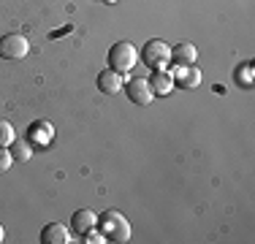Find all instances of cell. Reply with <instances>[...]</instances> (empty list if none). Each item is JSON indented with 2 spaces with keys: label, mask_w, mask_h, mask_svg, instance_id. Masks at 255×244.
<instances>
[{
  "label": "cell",
  "mask_w": 255,
  "mask_h": 244,
  "mask_svg": "<svg viewBox=\"0 0 255 244\" xmlns=\"http://www.w3.org/2000/svg\"><path fill=\"white\" fill-rule=\"evenodd\" d=\"M52 138H54V127H52V122L38 120V122H33V125H30V141H33V144L44 146V144H49Z\"/></svg>",
  "instance_id": "obj_10"
},
{
  "label": "cell",
  "mask_w": 255,
  "mask_h": 244,
  "mask_svg": "<svg viewBox=\"0 0 255 244\" xmlns=\"http://www.w3.org/2000/svg\"><path fill=\"white\" fill-rule=\"evenodd\" d=\"M123 87H125L123 73H117V71H112V68H103L98 73V90H101V93L114 95V93H120Z\"/></svg>",
  "instance_id": "obj_7"
},
{
  "label": "cell",
  "mask_w": 255,
  "mask_h": 244,
  "mask_svg": "<svg viewBox=\"0 0 255 244\" xmlns=\"http://www.w3.org/2000/svg\"><path fill=\"white\" fill-rule=\"evenodd\" d=\"M125 93L128 98H130V103H136V106H149L152 103V84L147 82V79H141V76H136V79H130V82L125 84Z\"/></svg>",
  "instance_id": "obj_5"
},
{
  "label": "cell",
  "mask_w": 255,
  "mask_h": 244,
  "mask_svg": "<svg viewBox=\"0 0 255 244\" xmlns=\"http://www.w3.org/2000/svg\"><path fill=\"white\" fill-rule=\"evenodd\" d=\"M84 242H87V244H103V242H106V236L95 234V231H87V234H84Z\"/></svg>",
  "instance_id": "obj_17"
},
{
  "label": "cell",
  "mask_w": 255,
  "mask_h": 244,
  "mask_svg": "<svg viewBox=\"0 0 255 244\" xmlns=\"http://www.w3.org/2000/svg\"><path fill=\"white\" fill-rule=\"evenodd\" d=\"M141 60L147 68H155V71H166V65L171 63V46L160 38H152L147 41V46L141 49Z\"/></svg>",
  "instance_id": "obj_3"
},
{
  "label": "cell",
  "mask_w": 255,
  "mask_h": 244,
  "mask_svg": "<svg viewBox=\"0 0 255 244\" xmlns=\"http://www.w3.org/2000/svg\"><path fill=\"white\" fill-rule=\"evenodd\" d=\"M171 60H174V65H196L198 49L193 44H177L171 49Z\"/></svg>",
  "instance_id": "obj_11"
},
{
  "label": "cell",
  "mask_w": 255,
  "mask_h": 244,
  "mask_svg": "<svg viewBox=\"0 0 255 244\" xmlns=\"http://www.w3.org/2000/svg\"><path fill=\"white\" fill-rule=\"evenodd\" d=\"M138 60V52L130 41H117L112 49H109V68L117 71V73H130V68L136 65Z\"/></svg>",
  "instance_id": "obj_2"
},
{
  "label": "cell",
  "mask_w": 255,
  "mask_h": 244,
  "mask_svg": "<svg viewBox=\"0 0 255 244\" xmlns=\"http://www.w3.org/2000/svg\"><path fill=\"white\" fill-rule=\"evenodd\" d=\"M171 76H174V84L182 90H193V87L201 84V71H198L196 65H177Z\"/></svg>",
  "instance_id": "obj_6"
},
{
  "label": "cell",
  "mask_w": 255,
  "mask_h": 244,
  "mask_svg": "<svg viewBox=\"0 0 255 244\" xmlns=\"http://www.w3.org/2000/svg\"><path fill=\"white\" fill-rule=\"evenodd\" d=\"M5 239V231H3V225H0V242H3Z\"/></svg>",
  "instance_id": "obj_18"
},
{
  "label": "cell",
  "mask_w": 255,
  "mask_h": 244,
  "mask_svg": "<svg viewBox=\"0 0 255 244\" xmlns=\"http://www.w3.org/2000/svg\"><path fill=\"white\" fill-rule=\"evenodd\" d=\"M95 225H98V215H93L90 209H79V212H74V217H71V228L82 236L87 234V231H93Z\"/></svg>",
  "instance_id": "obj_9"
},
{
  "label": "cell",
  "mask_w": 255,
  "mask_h": 244,
  "mask_svg": "<svg viewBox=\"0 0 255 244\" xmlns=\"http://www.w3.org/2000/svg\"><path fill=\"white\" fill-rule=\"evenodd\" d=\"M234 76H236V82H242L245 87H250V82H253V63H247L245 68H242V71H236Z\"/></svg>",
  "instance_id": "obj_16"
},
{
  "label": "cell",
  "mask_w": 255,
  "mask_h": 244,
  "mask_svg": "<svg viewBox=\"0 0 255 244\" xmlns=\"http://www.w3.org/2000/svg\"><path fill=\"white\" fill-rule=\"evenodd\" d=\"M41 242L44 244H68L71 242V231L65 228L63 223H49V225H44V231H41Z\"/></svg>",
  "instance_id": "obj_8"
},
{
  "label": "cell",
  "mask_w": 255,
  "mask_h": 244,
  "mask_svg": "<svg viewBox=\"0 0 255 244\" xmlns=\"http://www.w3.org/2000/svg\"><path fill=\"white\" fill-rule=\"evenodd\" d=\"M98 228H101V234L106 236V242L123 244V242L130 239V223H128V217L117 209L103 212V215L98 217Z\"/></svg>",
  "instance_id": "obj_1"
},
{
  "label": "cell",
  "mask_w": 255,
  "mask_h": 244,
  "mask_svg": "<svg viewBox=\"0 0 255 244\" xmlns=\"http://www.w3.org/2000/svg\"><path fill=\"white\" fill-rule=\"evenodd\" d=\"M152 93L155 95H168L174 90V76L171 73H166V71H155V76H152Z\"/></svg>",
  "instance_id": "obj_12"
},
{
  "label": "cell",
  "mask_w": 255,
  "mask_h": 244,
  "mask_svg": "<svg viewBox=\"0 0 255 244\" xmlns=\"http://www.w3.org/2000/svg\"><path fill=\"white\" fill-rule=\"evenodd\" d=\"M11 166H14V155H11L8 146H0V174H5Z\"/></svg>",
  "instance_id": "obj_15"
},
{
  "label": "cell",
  "mask_w": 255,
  "mask_h": 244,
  "mask_svg": "<svg viewBox=\"0 0 255 244\" xmlns=\"http://www.w3.org/2000/svg\"><path fill=\"white\" fill-rule=\"evenodd\" d=\"M11 155H14V160L27 163L30 157H33V144H30L27 138H14V141H11Z\"/></svg>",
  "instance_id": "obj_13"
},
{
  "label": "cell",
  "mask_w": 255,
  "mask_h": 244,
  "mask_svg": "<svg viewBox=\"0 0 255 244\" xmlns=\"http://www.w3.org/2000/svg\"><path fill=\"white\" fill-rule=\"evenodd\" d=\"M103 3H114V0H103Z\"/></svg>",
  "instance_id": "obj_19"
},
{
  "label": "cell",
  "mask_w": 255,
  "mask_h": 244,
  "mask_svg": "<svg viewBox=\"0 0 255 244\" xmlns=\"http://www.w3.org/2000/svg\"><path fill=\"white\" fill-rule=\"evenodd\" d=\"M27 52H30V44H27L25 35L8 33V35H3V38H0V57H5V60H22Z\"/></svg>",
  "instance_id": "obj_4"
},
{
  "label": "cell",
  "mask_w": 255,
  "mask_h": 244,
  "mask_svg": "<svg viewBox=\"0 0 255 244\" xmlns=\"http://www.w3.org/2000/svg\"><path fill=\"white\" fill-rule=\"evenodd\" d=\"M16 138L14 133V125L8 120H0V146H11V141Z\"/></svg>",
  "instance_id": "obj_14"
}]
</instances>
